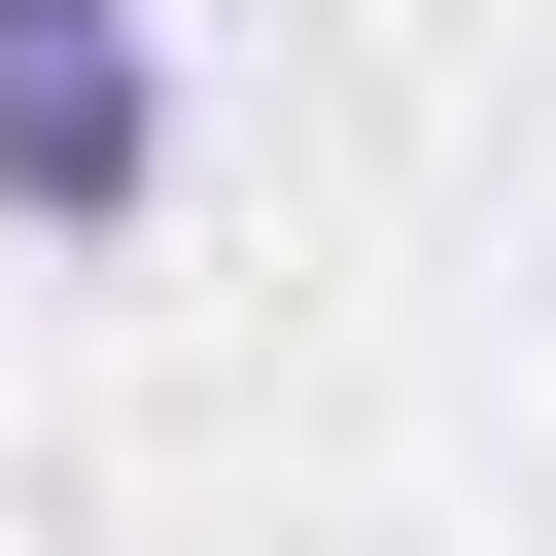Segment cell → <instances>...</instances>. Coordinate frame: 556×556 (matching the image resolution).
<instances>
[{"label": "cell", "instance_id": "cell-1", "mask_svg": "<svg viewBox=\"0 0 556 556\" xmlns=\"http://www.w3.org/2000/svg\"><path fill=\"white\" fill-rule=\"evenodd\" d=\"M0 208L35 243H139L174 208V0H0Z\"/></svg>", "mask_w": 556, "mask_h": 556}]
</instances>
